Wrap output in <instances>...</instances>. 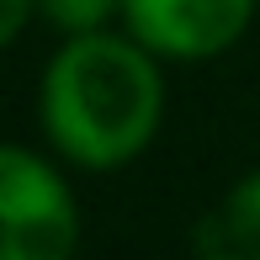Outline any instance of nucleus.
Returning a JSON list of instances; mask_svg holds the SVG:
<instances>
[{
  "instance_id": "1",
  "label": "nucleus",
  "mask_w": 260,
  "mask_h": 260,
  "mask_svg": "<svg viewBox=\"0 0 260 260\" xmlns=\"http://www.w3.org/2000/svg\"><path fill=\"white\" fill-rule=\"evenodd\" d=\"M38 117L48 144L80 170L133 165L165 117L159 53L133 32H69V43L48 58Z\"/></svg>"
},
{
  "instance_id": "2",
  "label": "nucleus",
  "mask_w": 260,
  "mask_h": 260,
  "mask_svg": "<svg viewBox=\"0 0 260 260\" xmlns=\"http://www.w3.org/2000/svg\"><path fill=\"white\" fill-rule=\"evenodd\" d=\"M80 244V202L27 144L0 149V250L6 260H69Z\"/></svg>"
},
{
  "instance_id": "3",
  "label": "nucleus",
  "mask_w": 260,
  "mask_h": 260,
  "mask_svg": "<svg viewBox=\"0 0 260 260\" xmlns=\"http://www.w3.org/2000/svg\"><path fill=\"white\" fill-rule=\"evenodd\" d=\"M260 0H122V21L170 64H202L250 32Z\"/></svg>"
},
{
  "instance_id": "4",
  "label": "nucleus",
  "mask_w": 260,
  "mask_h": 260,
  "mask_svg": "<svg viewBox=\"0 0 260 260\" xmlns=\"http://www.w3.org/2000/svg\"><path fill=\"white\" fill-rule=\"evenodd\" d=\"M191 250L202 260H260V170L234 181L229 197L197 218Z\"/></svg>"
},
{
  "instance_id": "5",
  "label": "nucleus",
  "mask_w": 260,
  "mask_h": 260,
  "mask_svg": "<svg viewBox=\"0 0 260 260\" xmlns=\"http://www.w3.org/2000/svg\"><path fill=\"white\" fill-rule=\"evenodd\" d=\"M38 11L58 32H96L122 11V0H38Z\"/></svg>"
},
{
  "instance_id": "6",
  "label": "nucleus",
  "mask_w": 260,
  "mask_h": 260,
  "mask_svg": "<svg viewBox=\"0 0 260 260\" xmlns=\"http://www.w3.org/2000/svg\"><path fill=\"white\" fill-rule=\"evenodd\" d=\"M32 16H38V0H0V43H16Z\"/></svg>"
}]
</instances>
